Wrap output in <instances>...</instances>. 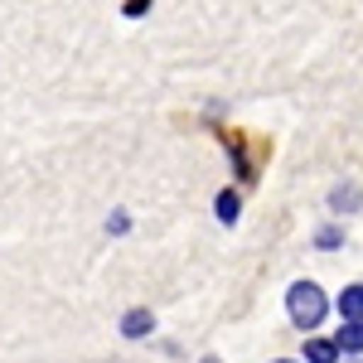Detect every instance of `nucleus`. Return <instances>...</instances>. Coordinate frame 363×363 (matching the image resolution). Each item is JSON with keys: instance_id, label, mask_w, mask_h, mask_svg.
Listing matches in <instances>:
<instances>
[{"instance_id": "20e7f679", "label": "nucleus", "mask_w": 363, "mask_h": 363, "mask_svg": "<svg viewBox=\"0 0 363 363\" xmlns=\"http://www.w3.org/2000/svg\"><path fill=\"white\" fill-rule=\"evenodd\" d=\"M335 359H339L335 339H310L306 344V363H335Z\"/></svg>"}, {"instance_id": "423d86ee", "label": "nucleus", "mask_w": 363, "mask_h": 363, "mask_svg": "<svg viewBox=\"0 0 363 363\" xmlns=\"http://www.w3.org/2000/svg\"><path fill=\"white\" fill-rule=\"evenodd\" d=\"M330 203H335V208H359V203H363L359 184H339L335 194H330Z\"/></svg>"}, {"instance_id": "1a4fd4ad", "label": "nucleus", "mask_w": 363, "mask_h": 363, "mask_svg": "<svg viewBox=\"0 0 363 363\" xmlns=\"http://www.w3.org/2000/svg\"><path fill=\"white\" fill-rule=\"evenodd\" d=\"M203 363H218V359H203Z\"/></svg>"}, {"instance_id": "0eeeda50", "label": "nucleus", "mask_w": 363, "mask_h": 363, "mask_svg": "<svg viewBox=\"0 0 363 363\" xmlns=\"http://www.w3.org/2000/svg\"><path fill=\"white\" fill-rule=\"evenodd\" d=\"M218 218H223V223H233V218H238V194H233V189H223V194H218Z\"/></svg>"}, {"instance_id": "9d476101", "label": "nucleus", "mask_w": 363, "mask_h": 363, "mask_svg": "<svg viewBox=\"0 0 363 363\" xmlns=\"http://www.w3.org/2000/svg\"><path fill=\"white\" fill-rule=\"evenodd\" d=\"M277 363H291V359H277Z\"/></svg>"}, {"instance_id": "7ed1b4c3", "label": "nucleus", "mask_w": 363, "mask_h": 363, "mask_svg": "<svg viewBox=\"0 0 363 363\" xmlns=\"http://www.w3.org/2000/svg\"><path fill=\"white\" fill-rule=\"evenodd\" d=\"M339 315H344V320H363V286H344V296H339Z\"/></svg>"}, {"instance_id": "39448f33", "label": "nucleus", "mask_w": 363, "mask_h": 363, "mask_svg": "<svg viewBox=\"0 0 363 363\" xmlns=\"http://www.w3.org/2000/svg\"><path fill=\"white\" fill-rule=\"evenodd\" d=\"M150 325H155V320H150V310H131V315L121 320V330H126L131 339H140L145 330H150Z\"/></svg>"}, {"instance_id": "f03ea898", "label": "nucleus", "mask_w": 363, "mask_h": 363, "mask_svg": "<svg viewBox=\"0 0 363 363\" xmlns=\"http://www.w3.org/2000/svg\"><path fill=\"white\" fill-rule=\"evenodd\" d=\"M335 344L344 354H363V320H344V330H339Z\"/></svg>"}, {"instance_id": "6e6552de", "label": "nucleus", "mask_w": 363, "mask_h": 363, "mask_svg": "<svg viewBox=\"0 0 363 363\" xmlns=\"http://www.w3.org/2000/svg\"><path fill=\"white\" fill-rule=\"evenodd\" d=\"M145 5H150V0H126V15H140Z\"/></svg>"}, {"instance_id": "f257e3e1", "label": "nucleus", "mask_w": 363, "mask_h": 363, "mask_svg": "<svg viewBox=\"0 0 363 363\" xmlns=\"http://www.w3.org/2000/svg\"><path fill=\"white\" fill-rule=\"evenodd\" d=\"M286 310H291V320H296L301 330H315V325L325 320V291H320L315 281H296V286L286 291Z\"/></svg>"}]
</instances>
